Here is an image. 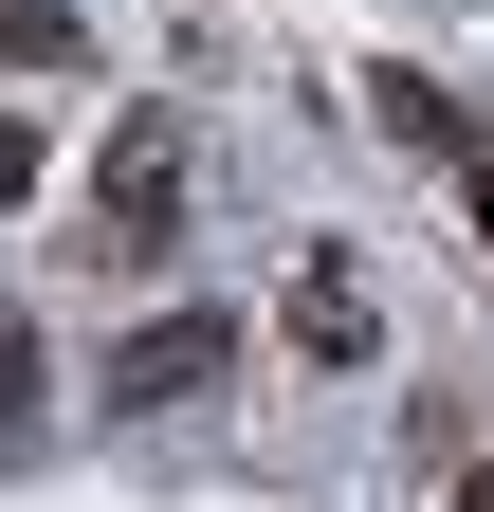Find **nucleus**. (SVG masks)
Here are the masks:
<instances>
[{"label":"nucleus","instance_id":"6e6552de","mask_svg":"<svg viewBox=\"0 0 494 512\" xmlns=\"http://www.w3.org/2000/svg\"><path fill=\"white\" fill-rule=\"evenodd\" d=\"M476 256H494V165H476Z\"/></svg>","mask_w":494,"mask_h":512},{"label":"nucleus","instance_id":"7ed1b4c3","mask_svg":"<svg viewBox=\"0 0 494 512\" xmlns=\"http://www.w3.org/2000/svg\"><path fill=\"white\" fill-rule=\"evenodd\" d=\"M275 330H293V366H366V348H385V311H366V256H348V238H312V256H293Z\"/></svg>","mask_w":494,"mask_h":512},{"label":"nucleus","instance_id":"423d86ee","mask_svg":"<svg viewBox=\"0 0 494 512\" xmlns=\"http://www.w3.org/2000/svg\"><path fill=\"white\" fill-rule=\"evenodd\" d=\"M19 403H37V330L0 311V421H19Z\"/></svg>","mask_w":494,"mask_h":512},{"label":"nucleus","instance_id":"0eeeda50","mask_svg":"<svg viewBox=\"0 0 494 512\" xmlns=\"http://www.w3.org/2000/svg\"><path fill=\"white\" fill-rule=\"evenodd\" d=\"M0 202H37V110H0Z\"/></svg>","mask_w":494,"mask_h":512},{"label":"nucleus","instance_id":"39448f33","mask_svg":"<svg viewBox=\"0 0 494 512\" xmlns=\"http://www.w3.org/2000/svg\"><path fill=\"white\" fill-rule=\"evenodd\" d=\"M0 74H92V19L74 0H0Z\"/></svg>","mask_w":494,"mask_h":512},{"label":"nucleus","instance_id":"f257e3e1","mask_svg":"<svg viewBox=\"0 0 494 512\" xmlns=\"http://www.w3.org/2000/svg\"><path fill=\"white\" fill-rule=\"evenodd\" d=\"M165 238H183V110H129L110 165H92V202H74V256L92 275H147Z\"/></svg>","mask_w":494,"mask_h":512},{"label":"nucleus","instance_id":"1a4fd4ad","mask_svg":"<svg viewBox=\"0 0 494 512\" xmlns=\"http://www.w3.org/2000/svg\"><path fill=\"white\" fill-rule=\"evenodd\" d=\"M458 512H494V476H458Z\"/></svg>","mask_w":494,"mask_h":512},{"label":"nucleus","instance_id":"f03ea898","mask_svg":"<svg viewBox=\"0 0 494 512\" xmlns=\"http://www.w3.org/2000/svg\"><path fill=\"white\" fill-rule=\"evenodd\" d=\"M238 348L257 330H238L220 293H183V311H147V330L110 348V403H202V384H238Z\"/></svg>","mask_w":494,"mask_h":512},{"label":"nucleus","instance_id":"20e7f679","mask_svg":"<svg viewBox=\"0 0 494 512\" xmlns=\"http://www.w3.org/2000/svg\"><path fill=\"white\" fill-rule=\"evenodd\" d=\"M366 128H403V147H440V165H494V147H476V110H458L440 74H366Z\"/></svg>","mask_w":494,"mask_h":512}]
</instances>
